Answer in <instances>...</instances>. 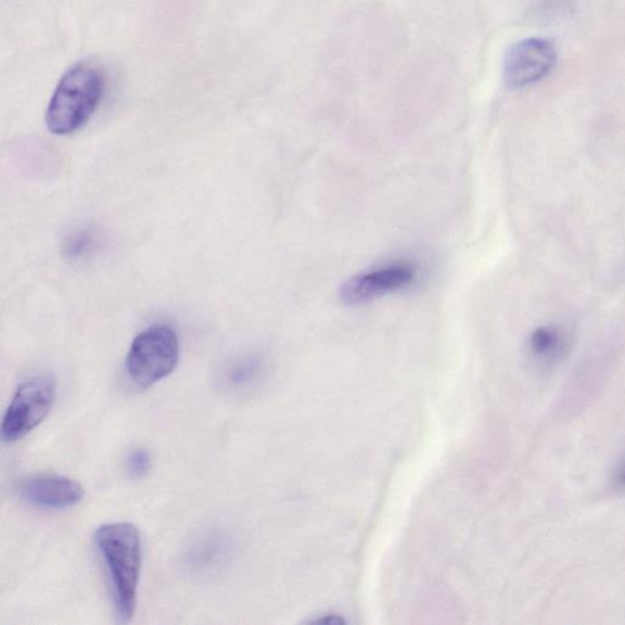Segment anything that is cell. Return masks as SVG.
I'll return each instance as SVG.
<instances>
[{
  "label": "cell",
  "mask_w": 625,
  "mask_h": 625,
  "mask_svg": "<svg viewBox=\"0 0 625 625\" xmlns=\"http://www.w3.org/2000/svg\"><path fill=\"white\" fill-rule=\"evenodd\" d=\"M95 541L109 573L118 618L130 622L143 569L141 534L133 523H110L96 530Z\"/></svg>",
  "instance_id": "6da1fadb"
},
{
  "label": "cell",
  "mask_w": 625,
  "mask_h": 625,
  "mask_svg": "<svg viewBox=\"0 0 625 625\" xmlns=\"http://www.w3.org/2000/svg\"><path fill=\"white\" fill-rule=\"evenodd\" d=\"M106 84V74L97 64H75L61 76L49 100L47 129L58 136L81 130L104 99Z\"/></svg>",
  "instance_id": "7a4b0ae2"
},
{
  "label": "cell",
  "mask_w": 625,
  "mask_h": 625,
  "mask_svg": "<svg viewBox=\"0 0 625 625\" xmlns=\"http://www.w3.org/2000/svg\"><path fill=\"white\" fill-rule=\"evenodd\" d=\"M180 360L176 331L165 324L147 328L133 341L125 368L134 384L148 389L169 377Z\"/></svg>",
  "instance_id": "3957f363"
},
{
  "label": "cell",
  "mask_w": 625,
  "mask_h": 625,
  "mask_svg": "<svg viewBox=\"0 0 625 625\" xmlns=\"http://www.w3.org/2000/svg\"><path fill=\"white\" fill-rule=\"evenodd\" d=\"M57 380L52 374L37 375L17 390L3 418L2 440L17 442L40 426L56 402Z\"/></svg>",
  "instance_id": "277c9868"
},
{
  "label": "cell",
  "mask_w": 625,
  "mask_h": 625,
  "mask_svg": "<svg viewBox=\"0 0 625 625\" xmlns=\"http://www.w3.org/2000/svg\"><path fill=\"white\" fill-rule=\"evenodd\" d=\"M417 275L413 263L392 262L346 280L340 289V300L349 307L368 304L412 285Z\"/></svg>",
  "instance_id": "5b68a950"
},
{
  "label": "cell",
  "mask_w": 625,
  "mask_h": 625,
  "mask_svg": "<svg viewBox=\"0 0 625 625\" xmlns=\"http://www.w3.org/2000/svg\"><path fill=\"white\" fill-rule=\"evenodd\" d=\"M557 62V50L546 38H526L507 50L504 59V81L519 89L541 81Z\"/></svg>",
  "instance_id": "8992f818"
},
{
  "label": "cell",
  "mask_w": 625,
  "mask_h": 625,
  "mask_svg": "<svg viewBox=\"0 0 625 625\" xmlns=\"http://www.w3.org/2000/svg\"><path fill=\"white\" fill-rule=\"evenodd\" d=\"M20 499L30 506L45 509H66L81 502L82 485L56 475H36L22 478L16 488Z\"/></svg>",
  "instance_id": "52a82bcc"
},
{
  "label": "cell",
  "mask_w": 625,
  "mask_h": 625,
  "mask_svg": "<svg viewBox=\"0 0 625 625\" xmlns=\"http://www.w3.org/2000/svg\"><path fill=\"white\" fill-rule=\"evenodd\" d=\"M232 545L223 533L208 531L199 535L187 547L185 563L191 573L206 577L219 572L227 563Z\"/></svg>",
  "instance_id": "ba28073f"
},
{
  "label": "cell",
  "mask_w": 625,
  "mask_h": 625,
  "mask_svg": "<svg viewBox=\"0 0 625 625\" xmlns=\"http://www.w3.org/2000/svg\"><path fill=\"white\" fill-rule=\"evenodd\" d=\"M572 344L573 335L566 326L548 324L533 331L528 350L535 364L548 369L566 359Z\"/></svg>",
  "instance_id": "9c48e42d"
},
{
  "label": "cell",
  "mask_w": 625,
  "mask_h": 625,
  "mask_svg": "<svg viewBox=\"0 0 625 625\" xmlns=\"http://www.w3.org/2000/svg\"><path fill=\"white\" fill-rule=\"evenodd\" d=\"M263 363L257 357L238 360L230 364L224 373L223 382L228 391H244L251 388L262 373Z\"/></svg>",
  "instance_id": "30bf717a"
},
{
  "label": "cell",
  "mask_w": 625,
  "mask_h": 625,
  "mask_svg": "<svg viewBox=\"0 0 625 625\" xmlns=\"http://www.w3.org/2000/svg\"><path fill=\"white\" fill-rule=\"evenodd\" d=\"M97 246V237L91 230H80L71 234L66 242H64L62 252L64 256L71 261H78L92 253Z\"/></svg>",
  "instance_id": "8fae6325"
},
{
  "label": "cell",
  "mask_w": 625,
  "mask_h": 625,
  "mask_svg": "<svg viewBox=\"0 0 625 625\" xmlns=\"http://www.w3.org/2000/svg\"><path fill=\"white\" fill-rule=\"evenodd\" d=\"M127 476L134 480L144 479L152 469V456L146 449H135L126 457Z\"/></svg>",
  "instance_id": "7c38bea8"
},
{
  "label": "cell",
  "mask_w": 625,
  "mask_h": 625,
  "mask_svg": "<svg viewBox=\"0 0 625 625\" xmlns=\"http://www.w3.org/2000/svg\"><path fill=\"white\" fill-rule=\"evenodd\" d=\"M614 479L616 488L625 490V458L617 465Z\"/></svg>",
  "instance_id": "4fadbf2b"
}]
</instances>
